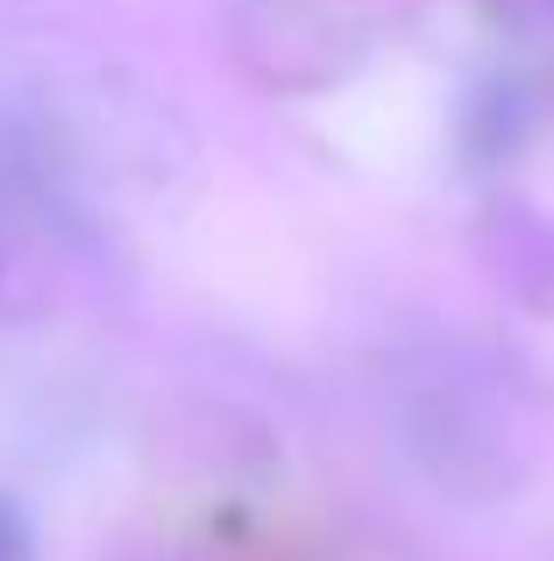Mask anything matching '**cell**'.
I'll return each instance as SVG.
<instances>
[{
  "label": "cell",
  "mask_w": 554,
  "mask_h": 561,
  "mask_svg": "<svg viewBox=\"0 0 554 561\" xmlns=\"http://www.w3.org/2000/svg\"><path fill=\"white\" fill-rule=\"evenodd\" d=\"M28 554H36V540H28L22 505H8V497H0V561H28Z\"/></svg>",
  "instance_id": "cell-1"
}]
</instances>
